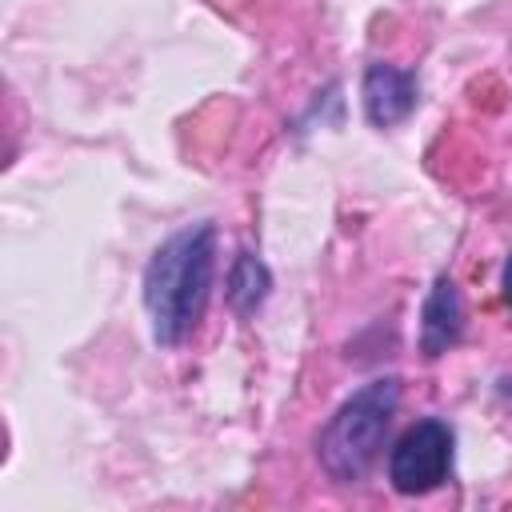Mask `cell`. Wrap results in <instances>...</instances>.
<instances>
[{"label": "cell", "instance_id": "1", "mask_svg": "<svg viewBox=\"0 0 512 512\" xmlns=\"http://www.w3.org/2000/svg\"><path fill=\"white\" fill-rule=\"evenodd\" d=\"M216 276V228L208 220L172 232L144 268V308L152 340L160 348L184 344L212 296Z\"/></svg>", "mask_w": 512, "mask_h": 512}, {"label": "cell", "instance_id": "2", "mask_svg": "<svg viewBox=\"0 0 512 512\" xmlns=\"http://www.w3.org/2000/svg\"><path fill=\"white\" fill-rule=\"evenodd\" d=\"M396 408H400L396 376H380V380H368L364 388H356L320 428V440H316L320 468L336 484L364 480L372 472V464L380 460V448H384Z\"/></svg>", "mask_w": 512, "mask_h": 512}, {"label": "cell", "instance_id": "3", "mask_svg": "<svg viewBox=\"0 0 512 512\" xmlns=\"http://www.w3.org/2000/svg\"><path fill=\"white\" fill-rule=\"evenodd\" d=\"M452 428L436 416L416 420L388 452V484L400 496H424L440 488L452 472Z\"/></svg>", "mask_w": 512, "mask_h": 512}, {"label": "cell", "instance_id": "4", "mask_svg": "<svg viewBox=\"0 0 512 512\" xmlns=\"http://www.w3.org/2000/svg\"><path fill=\"white\" fill-rule=\"evenodd\" d=\"M364 116L376 128H396L400 120H408L416 112L420 88H416V72L396 68V64H368L364 72Z\"/></svg>", "mask_w": 512, "mask_h": 512}, {"label": "cell", "instance_id": "5", "mask_svg": "<svg viewBox=\"0 0 512 512\" xmlns=\"http://www.w3.org/2000/svg\"><path fill=\"white\" fill-rule=\"evenodd\" d=\"M460 336H464V300L448 276H436V284L420 308V352L428 360H436L448 348H456Z\"/></svg>", "mask_w": 512, "mask_h": 512}, {"label": "cell", "instance_id": "6", "mask_svg": "<svg viewBox=\"0 0 512 512\" xmlns=\"http://www.w3.org/2000/svg\"><path fill=\"white\" fill-rule=\"evenodd\" d=\"M268 288H272L268 264H264L256 252L240 248V252L232 256V264H228V304H232V312L252 316V312L268 300Z\"/></svg>", "mask_w": 512, "mask_h": 512}, {"label": "cell", "instance_id": "7", "mask_svg": "<svg viewBox=\"0 0 512 512\" xmlns=\"http://www.w3.org/2000/svg\"><path fill=\"white\" fill-rule=\"evenodd\" d=\"M500 284H504V300L512 304V256L504 260V276H500Z\"/></svg>", "mask_w": 512, "mask_h": 512}]
</instances>
